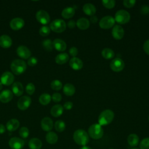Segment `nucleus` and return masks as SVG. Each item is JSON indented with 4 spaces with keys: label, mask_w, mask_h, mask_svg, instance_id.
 Here are the masks:
<instances>
[{
    "label": "nucleus",
    "mask_w": 149,
    "mask_h": 149,
    "mask_svg": "<svg viewBox=\"0 0 149 149\" xmlns=\"http://www.w3.org/2000/svg\"><path fill=\"white\" fill-rule=\"evenodd\" d=\"M73 138L77 144L81 146H86L90 140L88 133L83 129L76 130L73 133Z\"/></svg>",
    "instance_id": "obj_1"
},
{
    "label": "nucleus",
    "mask_w": 149,
    "mask_h": 149,
    "mask_svg": "<svg viewBox=\"0 0 149 149\" xmlns=\"http://www.w3.org/2000/svg\"><path fill=\"white\" fill-rule=\"evenodd\" d=\"M114 118V113L111 109H105L101 112L98 116V124L102 126H106L111 123Z\"/></svg>",
    "instance_id": "obj_2"
},
{
    "label": "nucleus",
    "mask_w": 149,
    "mask_h": 149,
    "mask_svg": "<svg viewBox=\"0 0 149 149\" xmlns=\"http://www.w3.org/2000/svg\"><path fill=\"white\" fill-rule=\"evenodd\" d=\"M88 134L91 139L98 140L102 137L104 135V130L102 126L98 123H94L89 127L88 129Z\"/></svg>",
    "instance_id": "obj_3"
},
{
    "label": "nucleus",
    "mask_w": 149,
    "mask_h": 149,
    "mask_svg": "<svg viewBox=\"0 0 149 149\" xmlns=\"http://www.w3.org/2000/svg\"><path fill=\"white\" fill-rule=\"evenodd\" d=\"M27 65L24 61L21 59H15L13 61L10 65L12 72L16 75H20L26 70Z\"/></svg>",
    "instance_id": "obj_4"
},
{
    "label": "nucleus",
    "mask_w": 149,
    "mask_h": 149,
    "mask_svg": "<svg viewBox=\"0 0 149 149\" xmlns=\"http://www.w3.org/2000/svg\"><path fill=\"white\" fill-rule=\"evenodd\" d=\"M114 19L119 24H125L129 22L130 19V15L127 11L120 9L116 12Z\"/></svg>",
    "instance_id": "obj_5"
},
{
    "label": "nucleus",
    "mask_w": 149,
    "mask_h": 149,
    "mask_svg": "<svg viewBox=\"0 0 149 149\" xmlns=\"http://www.w3.org/2000/svg\"><path fill=\"white\" fill-rule=\"evenodd\" d=\"M66 24L64 20L60 19H57L53 20L49 26L50 29L55 33H62L66 29Z\"/></svg>",
    "instance_id": "obj_6"
},
{
    "label": "nucleus",
    "mask_w": 149,
    "mask_h": 149,
    "mask_svg": "<svg viewBox=\"0 0 149 149\" xmlns=\"http://www.w3.org/2000/svg\"><path fill=\"white\" fill-rule=\"evenodd\" d=\"M115 20L111 16L103 17L99 22L100 27L102 29H109L114 26Z\"/></svg>",
    "instance_id": "obj_7"
},
{
    "label": "nucleus",
    "mask_w": 149,
    "mask_h": 149,
    "mask_svg": "<svg viewBox=\"0 0 149 149\" xmlns=\"http://www.w3.org/2000/svg\"><path fill=\"white\" fill-rule=\"evenodd\" d=\"M110 68L115 72L122 71L125 67L124 61L120 58H115L110 62Z\"/></svg>",
    "instance_id": "obj_8"
},
{
    "label": "nucleus",
    "mask_w": 149,
    "mask_h": 149,
    "mask_svg": "<svg viewBox=\"0 0 149 149\" xmlns=\"http://www.w3.org/2000/svg\"><path fill=\"white\" fill-rule=\"evenodd\" d=\"M37 20L42 24H47L50 21V16L49 14L44 10H38L36 15Z\"/></svg>",
    "instance_id": "obj_9"
},
{
    "label": "nucleus",
    "mask_w": 149,
    "mask_h": 149,
    "mask_svg": "<svg viewBox=\"0 0 149 149\" xmlns=\"http://www.w3.org/2000/svg\"><path fill=\"white\" fill-rule=\"evenodd\" d=\"M8 144L12 149H22L24 146V141L20 138L14 137L9 140Z\"/></svg>",
    "instance_id": "obj_10"
},
{
    "label": "nucleus",
    "mask_w": 149,
    "mask_h": 149,
    "mask_svg": "<svg viewBox=\"0 0 149 149\" xmlns=\"http://www.w3.org/2000/svg\"><path fill=\"white\" fill-rule=\"evenodd\" d=\"M31 103V100L30 97L24 95L19 98L17 101V107L20 110H26L27 109Z\"/></svg>",
    "instance_id": "obj_11"
},
{
    "label": "nucleus",
    "mask_w": 149,
    "mask_h": 149,
    "mask_svg": "<svg viewBox=\"0 0 149 149\" xmlns=\"http://www.w3.org/2000/svg\"><path fill=\"white\" fill-rule=\"evenodd\" d=\"M14 81V76L10 72H4L1 76V83L5 86H9Z\"/></svg>",
    "instance_id": "obj_12"
},
{
    "label": "nucleus",
    "mask_w": 149,
    "mask_h": 149,
    "mask_svg": "<svg viewBox=\"0 0 149 149\" xmlns=\"http://www.w3.org/2000/svg\"><path fill=\"white\" fill-rule=\"evenodd\" d=\"M125 34V31L122 27L120 25H115L112 30V36L115 40H121Z\"/></svg>",
    "instance_id": "obj_13"
},
{
    "label": "nucleus",
    "mask_w": 149,
    "mask_h": 149,
    "mask_svg": "<svg viewBox=\"0 0 149 149\" xmlns=\"http://www.w3.org/2000/svg\"><path fill=\"white\" fill-rule=\"evenodd\" d=\"M16 52L19 56L24 59H28L31 56V51L30 49L26 46L23 45H21L17 47Z\"/></svg>",
    "instance_id": "obj_14"
},
{
    "label": "nucleus",
    "mask_w": 149,
    "mask_h": 149,
    "mask_svg": "<svg viewBox=\"0 0 149 149\" xmlns=\"http://www.w3.org/2000/svg\"><path fill=\"white\" fill-rule=\"evenodd\" d=\"M53 121L49 117H45L41 121V127L45 132H50L53 128Z\"/></svg>",
    "instance_id": "obj_15"
},
{
    "label": "nucleus",
    "mask_w": 149,
    "mask_h": 149,
    "mask_svg": "<svg viewBox=\"0 0 149 149\" xmlns=\"http://www.w3.org/2000/svg\"><path fill=\"white\" fill-rule=\"evenodd\" d=\"M24 25V21L20 17L13 19L10 22V26L12 30H19L21 29Z\"/></svg>",
    "instance_id": "obj_16"
},
{
    "label": "nucleus",
    "mask_w": 149,
    "mask_h": 149,
    "mask_svg": "<svg viewBox=\"0 0 149 149\" xmlns=\"http://www.w3.org/2000/svg\"><path fill=\"white\" fill-rule=\"evenodd\" d=\"M69 65L74 70H80L83 66L82 61L77 57H73L69 61Z\"/></svg>",
    "instance_id": "obj_17"
},
{
    "label": "nucleus",
    "mask_w": 149,
    "mask_h": 149,
    "mask_svg": "<svg viewBox=\"0 0 149 149\" xmlns=\"http://www.w3.org/2000/svg\"><path fill=\"white\" fill-rule=\"evenodd\" d=\"M13 98V93L9 90H5L0 93V101L2 103L9 102Z\"/></svg>",
    "instance_id": "obj_18"
},
{
    "label": "nucleus",
    "mask_w": 149,
    "mask_h": 149,
    "mask_svg": "<svg viewBox=\"0 0 149 149\" xmlns=\"http://www.w3.org/2000/svg\"><path fill=\"white\" fill-rule=\"evenodd\" d=\"M53 46L57 51L62 52L64 51L66 49V42L59 38H56L54 40Z\"/></svg>",
    "instance_id": "obj_19"
},
{
    "label": "nucleus",
    "mask_w": 149,
    "mask_h": 149,
    "mask_svg": "<svg viewBox=\"0 0 149 149\" xmlns=\"http://www.w3.org/2000/svg\"><path fill=\"white\" fill-rule=\"evenodd\" d=\"M12 44L11 38L7 35H2L0 37V46L3 48L10 47Z\"/></svg>",
    "instance_id": "obj_20"
},
{
    "label": "nucleus",
    "mask_w": 149,
    "mask_h": 149,
    "mask_svg": "<svg viewBox=\"0 0 149 149\" xmlns=\"http://www.w3.org/2000/svg\"><path fill=\"white\" fill-rule=\"evenodd\" d=\"M83 10L86 15L92 16L94 15L96 12V8L93 4L87 3L84 5L83 7Z\"/></svg>",
    "instance_id": "obj_21"
},
{
    "label": "nucleus",
    "mask_w": 149,
    "mask_h": 149,
    "mask_svg": "<svg viewBox=\"0 0 149 149\" xmlns=\"http://www.w3.org/2000/svg\"><path fill=\"white\" fill-rule=\"evenodd\" d=\"M20 125L19 120L16 119H11L6 123V129L10 132H13L16 130Z\"/></svg>",
    "instance_id": "obj_22"
},
{
    "label": "nucleus",
    "mask_w": 149,
    "mask_h": 149,
    "mask_svg": "<svg viewBox=\"0 0 149 149\" xmlns=\"http://www.w3.org/2000/svg\"><path fill=\"white\" fill-rule=\"evenodd\" d=\"M12 89L13 93L16 96H20L23 93V86L20 82H15L12 86Z\"/></svg>",
    "instance_id": "obj_23"
},
{
    "label": "nucleus",
    "mask_w": 149,
    "mask_h": 149,
    "mask_svg": "<svg viewBox=\"0 0 149 149\" xmlns=\"http://www.w3.org/2000/svg\"><path fill=\"white\" fill-rule=\"evenodd\" d=\"M90 21L85 17H81L76 22L77 27L80 30H82L87 29L90 26Z\"/></svg>",
    "instance_id": "obj_24"
},
{
    "label": "nucleus",
    "mask_w": 149,
    "mask_h": 149,
    "mask_svg": "<svg viewBox=\"0 0 149 149\" xmlns=\"http://www.w3.org/2000/svg\"><path fill=\"white\" fill-rule=\"evenodd\" d=\"M28 145L30 149H41L42 143L39 139L32 138L29 140Z\"/></svg>",
    "instance_id": "obj_25"
},
{
    "label": "nucleus",
    "mask_w": 149,
    "mask_h": 149,
    "mask_svg": "<svg viewBox=\"0 0 149 149\" xmlns=\"http://www.w3.org/2000/svg\"><path fill=\"white\" fill-rule=\"evenodd\" d=\"M127 141L130 146L136 147L139 143V137L136 134L132 133L127 136Z\"/></svg>",
    "instance_id": "obj_26"
},
{
    "label": "nucleus",
    "mask_w": 149,
    "mask_h": 149,
    "mask_svg": "<svg viewBox=\"0 0 149 149\" xmlns=\"http://www.w3.org/2000/svg\"><path fill=\"white\" fill-rule=\"evenodd\" d=\"M63 112V107L60 104H56L53 106L51 109V114L54 117L60 116Z\"/></svg>",
    "instance_id": "obj_27"
},
{
    "label": "nucleus",
    "mask_w": 149,
    "mask_h": 149,
    "mask_svg": "<svg viewBox=\"0 0 149 149\" xmlns=\"http://www.w3.org/2000/svg\"><path fill=\"white\" fill-rule=\"evenodd\" d=\"M69 59V56L68 54L63 52L56 55L55 57V62L59 65H63L66 63Z\"/></svg>",
    "instance_id": "obj_28"
},
{
    "label": "nucleus",
    "mask_w": 149,
    "mask_h": 149,
    "mask_svg": "<svg viewBox=\"0 0 149 149\" xmlns=\"http://www.w3.org/2000/svg\"><path fill=\"white\" fill-rule=\"evenodd\" d=\"M75 13V9L72 7H67L63 9L61 15L64 19L72 18Z\"/></svg>",
    "instance_id": "obj_29"
},
{
    "label": "nucleus",
    "mask_w": 149,
    "mask_h": 149,
    "mask_svg": "<svg viewBox=\"0 0 149 149\" xmlns=\"http://www.w3.org/2000/svg\"><path fill=\"white\" fill-rule=\"evenodd\" d=\"M47 142L50 144H55L58 140V135L54 132H48L45 136Z\"/></svg>",
    "instance_id": "obj_30"
},
{
    "label": "nucleus",
    "mask_w": 149,
    "mask_h": 149,
    "mask_svg": "<svg viewBox=\"0 0 149 149\" xmlns=\"http://www.w3.org/2000/svg\"><path fill=\"white\" fill-rule=\"evenodd\" d=\"M75 87L70 83H66L63 87V93L67 96H72L75 93Z\"/></svg>",
    "instance_id": "obj_31"
},
{
    "label": "nucleus",
    "mask_w": 149,
    "mask_h": 149,
    "mask_svg": "<svg viewBox=\"0 0 149 149\" xmlns=\"http://www.w3.org/2000/svg\"><path fill=\"white\" fill-rule=\"evenodd\" d=\"M101 55L104 58L106 59H110L114 57L115 53L112 49L108 48H105L102 49Z\"/></svg>",
    "instance_id": "obj_32"
},
{
    "label": "nucleus",
    "mask_w": 149,
    "mask_h": 149,
    "mask_svg": "<svg viewBox=\"0 0 149 149\" xmlns=\"http://www.w3.org/2000/svg\"><path fill=\"white\" fill-rule=\"evenodd\" d=\"M51 100V97L47 93H44L41 94L39 97V102L41 104L46 105L48 104Z\"/></svg>",
    "instance_id": "obj_33"
},
{
    "label": "nucleus",
    "mask_w": 149,
    "mask_h": 149,
    "mask_svg": "<svg viewBox=\"0 0 149 149\" xmlns=\"http://www.w3.org/2000/svg\"><path fill=\"white\" fill-rule=\"evenodd\" d=\"M54 127L57 132H62L65 129L66 125L63 120H58L55 122L54 124Z\"/></svg>",
    "instance_id": "obj_34"
},
{
    "label": "nucleus",
    "mask_w": 149,
    "mask_h": 149,
    "mask_svg": "<svg viewBox=\"0 0 149 149\" xmlns=\"http://www.w3.org/2000/svg\"><path fill=\"white\" fill-rule=\"evenodd\" d=\"M42 46L47 51H51L54 48L53 42L49 39H46L42 42Z\"/></svg>",
    "instance_id": "obj_35"
},
{
    "label": "nucleus",
    "mask_w": 149,
    "mask_h": 149,
    "mask_svg": "<svg viewBox=\"0 0 149 149\" xmlns=\"http://www.w3.org/2000/svg\"><path fill=\"white\" fill-rule=\"evenodd\" d=\"M51 87L54 90H60L62 87V83L58 80H54L51 83Z\"/></svg>",
    "instance_id": "obj_36"
},
{
    "label": "nucleus",
    "mask_w": 149,
    "mask_h": 149,
    "mask_svg": "<svg viewBox=\"0 0 149 149\" xmlns=\"http://www.w3.org/2000/svg\"><path fill=\"white\" fill-rule=\"evenodd\" d=\"M102 3L107 9H112L115 6V1L113 0H103Z\"/></svg>",
    "instance_id": "obj_37"
},
{
    "label": "nucleus",
    "mask_w": 149,
    "mask_h": 149,
    "mask_svg": "<svg viewBox=\"0 0 149 149\" xmlns=\"http://www.w3.org/2000/svg\"><path fill=\"white\" fill-rule=\"evenodd\" d=\"M19 135L23 139H26L29 135V130L26 127H22L19 131Z\"/></svg>",
    "instance_id": "obj_38"
},
{
    "label": "nucleus",
    "mask_w": 149,
    "mask_h": 149,
    "mask_svg": "<svg viewBox=\"0 0 149 149\" xmlns=\"http://www.w3.org/2000/svg\"><path fill=\"white\" fill-rule=\"evenodd\" d=\"M139 146L140 149H149V137L141 140Z\"/></svg>",
    "instance_id": "obj_39"
},
{
    "label": "nucleus",
    "mask_w": 149,
    "mask_h": 149,
    "mask_svg": "<svg viewBox=\"0 0 149 149\" xmlns=\"http://www.w3.org/2000/svg\"><path fill=\"white\" fill-rule=\"evenodd\" d=\"M50 31H51V29L49 27L47 26H44L40 28L39 30V33L41 36L45 37L49 34Z\"/></svg>",
    "instance_id": "obj_40"
},
{
    "label": "nucleus",
    "mask_w": 149,
    "mask_h": 149,
    "mask_svg": "<svg viewBox=\"0 0 149 149\" xmlns=\"http://www.w3.org/2000/svg\"><path fill=\"white\" fill-rule=\"evenodd\" d=\"M26 92L29 95H32L35 91V86L32 83H29L27 84L26 87Z\"/></svg>",
    "instance_id": "obj_41"
},
{
    "label": "nucleus",
    "mask_w": 149,
    "mask_h": 149,
    "mask_svg": "<svg viewBox=\"0 0 149 149\" xmlns=\"http://www.w3.org/2000/svg\"><path fill=\"white\" fill-rule=\"evenodd\" d=\"M136 3V1L134 0H124L123 1V4L124 6L127 8H130L134 6Z\"/></svg>",
    "instance_id": "obj_42"
},
{
    "label": "nucleus",
    "mask_w": 149,
    "mask_h": 149,
    "mask_svg": "<svg viewBox=\"0 0 149 149\" xmlns=\"http://www.w3.org/2000/svg\"><path fill=\"white\" fill-rule=\"evenodd\" d=\"M51 98L54 102H59L62 100V95H61V94H59L58 93H55L52 94Z\"/></svg>",
    "instance_id": "obj_43"
},
{
    "label": "nucleus",
    "mask_w": 149,
    "mask_h": 149,
    "mask_svg": "<svg viewBox=\"0 0 149 149\" xmlns=\"http://www.w3.org/2000/svg\"><path fill=\"white\" fill-rule=\"evenodd\" d=\"M38 62V60L35 58V57H30L28 61H27V63L28 65H29L30 66H35Z\"/></svg>",
    "instance_id": "obj_44"
},
{
    "label": "nucleus",
    "mask_w": 149,
    "mask_h": 149,
    "mask_svg": "<svg viewBox=\"0 0 149 149\" xmlns=\"http://www.w3.org/2000/svg\"><path fill=\"white\" fill-rule=\"evenodd\" d=\"M69 54L71 56H72L73 57H76V56L78 54L77 48L75 47H72L70 48V49L69 51Z\"/></svg>",
    "instance_id": "obj_45"
},
{
    "label": "nucleus",
    "mask_w": 149,
    "mask_h": 149,
    "mask_svg": "<svg viewBox=\"0 0 149 149\" xmlns=\"http://www.w3.org/2000/svg\"><path fill=\"white\" fill-rule=\"evenodd\" d=\"M140 12L143 15H147L149 13V7L146 5H144L141 6Z\"/></svg>",
    "instance_id": "obj_46"
},
{
    "label": "nucleus",
    "mask_w": 149,
    "mask_h": 149,
    "mask_svg": "<svg viewBox=\"0 0 149 149\" xmlns=\"http://www.w3.org/2000/svg\"><path fill=\"white\" fill-rule=\"evenodd\" d=\"M143 49L144 52L149 55V40H146L143 44Z\"/></svg>",
    "instance_id": "obj_47"
},
{
    "label": "nucleus",
    "mask_w": 149,
    "mask_h": 149,
    "mask_svg": "<svg viewBox=\"0 0 149 149\" xmlns=\"http://www.w3.org/2000/svg\"><path fill=\"white\" fill-rule=\"evenodd\" d=\"M73 103L70 101H68V102H66L64 105H63V108H65V109L66 110H70L73 107Z\"/></svg>",
    "instance_id": "obj_48"
},
{
    "label": "nucleus",
    "mask_w": 149,
    "mask_h": 149,
    "mask_svg": "<svg viewBox=\"0 0 149 149\" xmlns=\"http://www.w3.org/2000/svg\"><path fill=\"white\" fill-rule=\"evenodd\" d=\"M67 25H68V27L69 29H73V28H74V27L76 26V23L73 20H70V21L68 22Z\"/></svg>",
    "instance_id": "obj_49"
},
{
    "label": "nucleus",
    "mask_w": 149,
    "mask_h": 149,
    "mask_svg": "<svg viewBox=\"0 0 149 149\" xmlns=\"http://www.w3.org/2000/svg\"><path fill=\"white\" fill-rule=\"evenodd\" d=\"M98 21V18L97 16L93 15L92 16H91V18H90V22L91 23H97Z\"/></svg>",
    "instance_id": "obj_50"
},
{
    "label": "nucleus",
    "mask_w": 149,
    "mask_h": 149,
    "mask_svg": "<svg viewBox=\"0 0 149 149\" xmlns=\"http://www.w3.org/2000/svg\"><path fill=\"white\" fill-rule=\"evenodd\" d=\"M5 127L3 125L0 123V134H3L5 132Z\"/></svg>",
    "instance_id": "obj_51"
},
{
    "label": "nucleus",
    "mask_w": 149,
    "mask_h": 149,
    "mask_svg": "<svg viewBox=\"0 0 149 149\" xmlns=\"http://www.w3.org/2000/svg\"><path fill=\"white\" fill-rule=\"evenodd\" d=\"M80 149H92V148L91 147H90L89 146H82Z\"/></svg>",
    "instance_id": "obj_52"
},
{
    "label": "nucleus",
    "mask_w": 149,
    "mask_h": 149,
    "mask_svg": "<svg viewBox=\"0 0 149 149\" xmlns=\"http://www.w3.org/2000/svg\"><path fill=\"white\" fill-rule=\"evenodd\" d=\"M2 83L0 82V90L2 89Z\"/></svg>",
    "instance_id": "obj_53"
},
{
    "label": "nucleus",
    "mask_w": 149,
    "mask_h": 149,
    "mask_svg": "<svg viewBox=\"0 0 149 149\" xmlns=\"http://www.w3.org/2000/svg\"><path fill=\"white\" fill-rule=\"evenodd\" d=\"M131 149H140V148H136V147H133V148H132Z\"/></svg>",
    "instance_id": "obj_54"
},
{
    "label": "nucleus",
    "mask_w": 149,
    "mask_h": 149,
    "mask_svg": "<svg viewBox=\"0 0 149 149\" xmlns=\"http://www.w3.org/2000/svg\"><path fill=\"white\" fill-rule=\"evenodd\" d=\"M109 149H114V148H109Z\"/></svg>",
    "instance_id": "obj_55"
},
{
    "label": "nucleus",
    "mask_w": 149,
    "mask_h": 149,
    "mask_svg": "<svg viewBox=\"0 0 149 149\" xmlns=\"http://www.w3.org/2000/svg\"><path fill=\"white\" fill-rule=\"evenodd\" d=\"M148 120H149V116H148Z\"/></svg>",
    "instance_id": "obj_56"
}]
</instances>
